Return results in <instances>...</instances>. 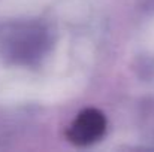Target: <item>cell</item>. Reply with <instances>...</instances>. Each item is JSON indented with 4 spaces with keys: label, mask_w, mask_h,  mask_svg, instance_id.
I'll list each match as a JSON object with an SVG mask.
<instances>
[{
    "label": "cell",
    "mask_w": 154,
    "mask_h": 152,
    "mask_svg": "<svg viewBox=\"0 0 154 152\" xmlns=\"http://www.w3.org/2000/svg\"><path fill=\"white\" fill-rule=\"evenodd\" d=\"M106 130V119L100 110L85 109L70 122L66 131V137L76 146H87L97 142Z\"/></svg>",
    "instance_id": "cell-1"
}]
</instances>
